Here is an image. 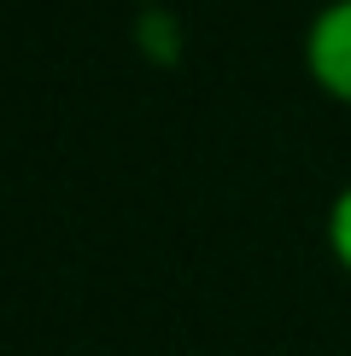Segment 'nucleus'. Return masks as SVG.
Listing matches in <instances>:
<instances>
[{
    "mask_svg": "<svg viewBox=\"0 0 351 356\" xmlns=\"http://www.w3.org/2000/svg\"><path fill=\"white\" fill-rule=\"evenodd\" d=\"M304 70L334 106H351V0H328L304 24Z\"/></svg>",
    "mask_w": 351,
    "mask_h": 356,
    "instance_id": "1",
    "label": "nucleus"
},
{
    "mask_svg": "<svg viewBox=\"0 0 351 356\" xmlns=\"http://www.w3.org/2000/svg\"><path fill=\"white\" fill-rule=\"evenodd\" d=\"M328 251H334V263L351 275V181L334 193V204H328Z\"/></svg>",
    "mask_w": 351,
    "mask_h": 356,
    "instance_id": "2",
    "label": "nucleus"
}]
</instances>
